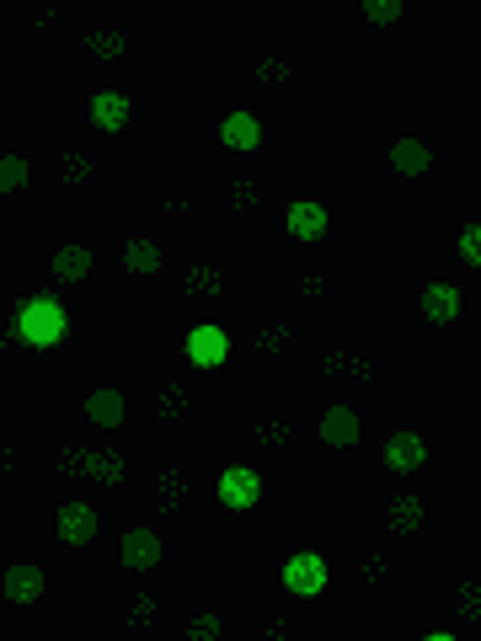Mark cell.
Instances as JSON below:
<instances>
[{
	"label": "cell",
	"mask_w": 481,
	"mask_h": 641,
	"mask_svg": "<svg viewBox=\"0 0 481 641\" xmlns=\"http://www.w3.org/2000/svg\"><path fill=\"white\" fill-rule=\"evenodd\" d=\"M65 326H70V316L54 294H33V300L17 310V337L27 348H59V342H65Z\"/></svg>",
	"instance_id": "6da1fadb"
},
{
	"label": "cell",
	"mask_w": 481,
	"mask_h": 641,
	"mask_svg": "<svg viewBox=\"0 0 481 641\" xmlns=\"http://www.w3.org/2000/svg\"><path fill=\"white\" fill-rule=\"evenodd\" d=\"M428 465V439L417 428H401L385 439V471H423Z\"/></svg>",
	"instance_id": "7a4b0ae2"
},
{
	"label": "cell",
	"mask_w": 481,
	"mask_h": 641,
	"mask_svg": "<svg viewBox=\"0 0 481 641\" xmlns=\"http://www.w3.org/2000/svg\"><path fill=\"white\" fill-rule=\"evenodd\" d=\"M0 593H6L11 604H38L43 599V567L38 561H11V567L0 572Z\"/></svg>",
	"instance_id": "3957f363"
},
{
	"label": "cell",
	"mask_w": 481,
	"mask_h": 641,
	"mask_svg": "<svg viewBox=\"0 0 481 641\" xmlns=\"http://www.w3.org/2000/svg\"><path fill=\"white\" fill-rule=\"evenodd\" d=\"M86 113H91V123H97L102 134H118V129H129V97H123V91H113V86L91 91Z\"/></svg>",
	"instance_id": "277c9868"
},
{
	"label": "cell",
	"mask_w": 481,
	"mask_h": 641,
	"mask_svg": "<svg viewBox=\"0 0 481 641\" xmlns=\"http://www.w3.org/2000/svg\"><path fill=\"white\" fill-rule=\"evenodd\" d=\"M123 417H129V396H123L118 385H102L86 396V422L91 428H123Z\"/></svg>",
	"instance_id": "5b68a950"
},
{
	"label": "cell",
	"mask_w": 481,
	"mask_h": 641,
	"mask_svg": "<svg viewBox=\"0 0 481 641\" xmlns=\"http://www.w3.org/2000/svg\"><path fill=\"white\" fill-rule=\"evenodd\" d=\"M262 497V476L252 471V465H230V471L220 476V503L225 508H252Z\"/></svg>",
	"instance_id": "8992f818"
},
{
	"label": "cell",
	"mask_w": 481,
	"mask_h": 641,
	"mask_svg": "<svg viewBox=\"0 0 481 641\" xmlns=\"http://www.w3.org/2000/svg\"><path fill=\"white\" fill-rule=\"evenodd\" d=\"M54 529H59V540H65V545H91V540H97V508L65 503V508H59V519H54Z\"/></svg>",
	"instance_id": "52a82bcc"
},
{
	"label": "cell",
	"mask_w": 481,
	"mask_h": 641,
	"mask_svg": "<svg viewBox=\"0 0 481 641\" xmlns=\"http://www.w3.org/2000/svg\"><path fill=\"white\" fill-rule=\"evenodd\" d=\"M284 583H289V593H300V599H305V593H321V588H327V561H321L316 551H300L289 561Z\"/></svg>",
	"instance_id": "ba28073f"
},
{
	"label": "cell",
	"mask_w": 481,
	"mask_h": 641,
	"mask_svg": "<svg viewBox=\"0 0 481 641\" xmlns=\"http://www.w3.org/2000/svg\"><path fill=\"white\" fill-rule=\"evenodd\" d=\"M118 551H123V567H134V572H150L155 561H161V535H155V529H129Z\"/></svg>",
	"instance_id": "9c48e42d"
},
{
	"label": "cell",
	"mask_w": 481,
	"mask_h": 641,
	"mask_svg": "<svg viewBox=\"0 0 481 641\" xmlns=\"http://www.w3.org/2000/svg\"><path fill=\"white\" fill-rule=\"evenodd\" d=\"M289 236L294 241H321V236H327V209H321V203H289Z\"/></svg>",
	"instance_id": "30bf717a"
},
{
	"label": "cell",
	"mask_w": 481,
	"mask_h": 641,
	"mask_svg": "<svg viewBox=\"0 0 481 641\" xmlns=\"http://www.w3.org/2000/svg\"><path fill=\"white\" fill-rule=\"evenodd\" d=\"M225 353H230V342L220 326H198V332L188 337V358L198 369H214V364H225Z\"/></svg>",
	"instance_id": "8fae6325"
},
{
	"label": "cell",
	"mask_w": 481,
	"mask_h": 641,
	"mask_svg": "<svg viewBox=\"0 0 481 641\" xmlns=\"http://www.w3.org/2000/svg\"><path fill=\"white\" fill-rule=\"evenodd\" d=\"M423 316H428L433 326L460 321V289H455V284H428V289H423Z\"/></svg>",
	"instance_id": "7c38bea8"
},
{
	"label": "cell",
	"mask_w": 481,
	"mask_h": 641,
	"mask_svg": "<svg viewBox=\"0 0 481 641\" xmlns=\"http://www.w3.org/2000/svg\"><path fill=\"white\" fill-rule=\"evenodd\" d=\"M220 145H225V150H257V145H262V123H257L252 113H230V118L220 123Z\"/></svg>",
	"instance_id": "4fadbf2b"
},
{
	"label": "cell",
	"mask_w": 481,
	"mask_h": 641,
	"mask_svg": "<svg viewBox=\"0 0 481 641\" xmlns=\"http://www.w3.org/2000/svg\"><path fill=\"white\" fill-rule=\"evenodd\" d=\"M321 439H327L332 449L359 444V417H353L348 406H327V417H321Z\"/></svg>",
	"instance_id": "5bb4252c"
},
{
	"label": "cell",
	"mask_w": 481,
	"mask_h": 641,
	"mask_svg": "<svg viewBox=\"0 0 481 641\" xmlns=\"http://www.w3.org/2000/svg\"><path fill=\"white\" fill-rule=\"evenodd\" d=\"M391 166L401 171V177H423V171L433 166V155H428L423 139H396V145H391Z\"/></svg>",
	"instance_id": "9a60e30c"
},
{
	"label": "cell",
	"mask_w": 481,
	"mask_h": 641,
	"mask_svg": "<svg viewBox=\"0 0 481 641\" xmlns=\"http://www.w3.org/2000/svg\"><path fill=\"white\" fill-rule=\"evenodd\" d=\"M81 476L102 481V487H118V481H123V455H118V449H86V471Z\"/></svg>",
	"instance_id": "2e32d148"
},
{
	"label": "cell",
	"mask_w": 481,
	"mask_h": 641,
	"mask_svg": "<svg viewBox=\"0 0 481 641\" xmlns=\"http://www.w3.org/2000/svg\"><path fill=\"white\" fill-rule=\"evenodd\" d=\"M54 273L65 278V284H81V278L91 273V252H86V246H59V252H54Z\"/></svg>",
	"instance_id": "e0dca14e"
},
{
	"label": "cell",
	"mask_w": 481,
	"mask_h": 641,
	"mask_svg": "<svg viewBox=\"0 0 481 641\" xmlns=\"http://www.w3.org/2000/svg\"><path fill=\"white\" fill-rule=\"evenodd\" d=\"M385 524H391L396 535H417V529H423V503H417V497H396Z\"/></svg>",
	"instance_id": "ac0fdd59"
},
{
	"label": "cell",
	"mask_w": 481,
	"mask_h": 641,
	"mask_svg": "<svg viewBox=\"0 0 481 641\" xmlns=\"http://www.w3.org/2000/svg\"><path fill=\"white\" fill-rule=\"evenodd\" d=\"M161 246H155V241H145V236H139V241H129V252H123V268H129V273H161Z\"/></svg>",
	"instance_id": "d6986e66"
},
{
	"label": "cell",
	"mask_w": 481,
	"mask_h": 641,
	"mask_svg": "<svg viewBox=\"0 0 481 641\" xmlns=\"http://www.w3.org/2000/svg\"><path fill=\"white\" fill-rule=\"evenodd\" d=\"M27 187V161L22 155H0V193H22Z\"/></svg>",
	"instance_id": "ffe728a7"
},
{
	"label": "cell",
	"mask_w": 481,
	"mask_h": 641,
	"mask_svg": "<svg viewBox=\"0 0 481 641\" xmlns=\"http://www.w3.org/2000/svg\"><path fill=\"white\" fill-rule=\"evenodd\" d=\"M161 503H166V513L188 503V481H182L177 471H166V476H161Z\"/></svg>",
	"instance_id": "44dd1931"
},
{
	"label": "cell",
	"mask_w": 481,
	"mask_h": 641,
	"mask_svg": "<svg viewBox=\"0 0 481 641\" xmlns=\"http://www.w3.org/2000/svg\"><path fill=\"white\" fill-rule=\"evenodd\" d=\"M188 294H193V300H204V294H220V273H214V268H193V273H188Z\"/></svg>",
	"instance_id": "7402d4cb"
},
{
	"label": "cell",
	"mask_w": 481,
	"mask_h": 641,
	"mask_svg": "<svg viewBox=\"0 0 481 641\" xmlns=\"http://www.w3.org/2000/svg\"><path fill=\"white\" fill-rule=\"evenodd\" d=\"M220 636H225L220 615H193V625H188V641H220Z\"/></svg>",
	"instance_id": "603a6c76"
},
{
	"label": "cell",
	"mask_w": 481,
	"mask_h": 641,
	"mask_svg": "<svg viewBox=\"0 0 481 641\" xmlns=\"http://www.w3.org/2000/svg\"><path fill=\"white\" fill-rule=\"evenodd\" d=\"M91 54H97V59H118L123 54V38L118 33H91Z\"/></svg>",
	"instance_id": "cb8c5ba5"
},
{
	"label": "cell",
	"mask_w": 481,
	"mask_h": 641,
	"mask_svg": "<svg viewBox=\"0 0 481 641\" xmlns=\"http://www.w3.org/2000/svg\"><path fill=\"white\" fill-rule=\"evenodd\" d=\"M476 252H481V230H476V220H471V225L460 230V257H465V262H471V268H476Z\"/></svg>",
	"instance_id": "d4e9b609"
},
{
	"label": "cell",
	"mask_w": 481,
	"mask_h": 641,
	"mask_svg": "<svg viewBox=\"0 0 481 641\" xmlns=\"http://www.w3.org/2000/svg\"><path fill=\"white\" fill-rule=\"evenodd\" d=\"M364 11H369V22H396V17H401V6H396V0H369Z\"/></svg>",
	"instance_id": "484cf974"
},
{
	"label": "cell",
	"mask_w": 481,
	"mask_h": 641,
	"mask_svg": "<svg viewBox=\"0 0 481 641\" xmlns=\"http://www.w3.org/2000/svg\"><path fill=\"white\" fill-rule=\"evenodd\" d=\"M59 465H65L70 476H81V471H86V449H75V444H70L65 455H59Z\"/></svg>",
	"instance_id": "4316f807"
},
{
	"label": "cell",
	"mask_w": 481,
	"mask_h": 641,
	"mask_svg": "<svg viewBox=\"0 0 481 641\" xmlns=\"http://www.w3.org/2000/svg\"><path fill=\"white\" fill-rule=\"evenodd\" d=\"M155 620V599H150V593H139V599H134V625H150Z\"/></svg>",
	"instance_id": "83f0119b"
},
{
	"label": "cell",
	"mask_w": 481,
	"mask_h": 641,
	"mask_svg": "<svg viewBox=\"0 0 481 641\" xmlns=\"http://www.w3.org/2000/svg\"><path fill=\"white\" fill-rule=\"evenodd\" d=\"M257 75H262V81H284V75H289V65H284V59H262V65H257Z\"/></svg>",
	"instance_id": "f1b7e54d"
},
{
	"label": "cell",
	"mask_w": 481,
	"mask_h": 641,
	"mask_svg": "<svg viewBox=\"0 0 481 641\" xmlns=\"http://www.w3.org/2000/svg\"><path fill=\"white\" fill-rule=\"evenodd\" d=\"M182 406H188V396H182V390H166V396H161V417H177Z\"/></svg>",
	"instance_id": "f546056e"
},
{
	"label": "cell",
	"mask_w": 481,
	"mask_h": 641,
	"mask_svg": "<svg viewBox=\"0 0 481 641\" xmlns=\"http://www.w3.org/2000/svg\"><path fill=\"white\" fill-rule=\"evenodd\" d=\"M86 161H81V155H65V182H86Z\"/></svg>",
	"instance_id": "4dcf8cb0"
},
{
	"label": "cell",
	"mask_w": 481,
	"mask_h": 641,
	"mask_svg": "<svg viewBox=\"0 0 481 641\" xmlns=\"http://www.w3.org/2000/svg\"><path fill=\"white\" fill-rule=\"evenodd\" d=\"M252 198H257V187H252V182H236V187H230V203H236V209H246Z\"/></svg>",
	"instance_id": "1f68e13d"
},
{
	"label": "cell",
	"mask_w": 481,
	"mask_h": 641,
	"mask_svg": "<svg viewBox=\"0 0 481 641\" xmlns=\"http://www.w3.org/2000/svg\"><path fill=\"white\" fill-rule=\"evenodd\" d=\"M262 348H268V353L284 348V326H268V332H262Z\"/></svg>",
	"instance_id": "d6a6232c"
},
{
	"label": "cell",
	"mask_w": 481,
	"mask_h": 641,
	"mask_svg": "<svg viewBox=\"0 0 481 641\" xmlns=\"http://www.w3.org/2000/svg\"><path fill=\"white\" fill-rule=\"evenodd\" d=\"M460 609H465V615H476V583L460 588Z\"/></svg>",
	"instance_id": "836d02e7"
},
{
	"label": "cell",
	"mask_w": 481,
	"mask_h": 641,
	"mask_svg": "<svg viewBox=\"0 0 481 641\" xmlns=\"http://www.w3.org/2000/svg\"><path fill=\"white\" fill-rule=\"evenodd\" d=\"M428 641H455V636H428Z\"/></svg>",
	"instance_id": "e575fe53"
}]
</instances>
